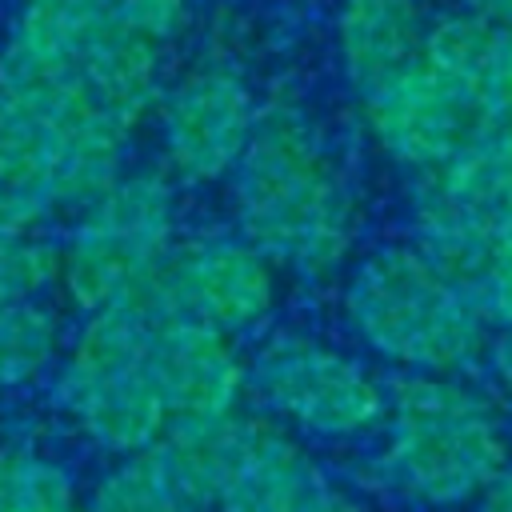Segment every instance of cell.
Returning <instances> with one entry per match:
<instances>
[{"label":"cell","mask_w":512,"mask_h":512,"mask_svg":"<svg viewBox=\"0 0 512 512\" xmlns=\"http://www.w3.org/2000/svg\"><path fill=\"white\" fill-rule=\"evenodd\" d=\"M296 512H368L364 504H356L352 496H344V492H336V488H328V484H312L308 488V496L300 500V508Z\"/></svg>","instance_id":"cell-21"},{"label":"cell","mask_w":512,"mask_h":512,"mask_svg":"<svg viewBox=\"0 0 512 512\" xmlns=\"http://www.w3.org/2000/svg\"><path fill=\"white\" fill-rule=\"evenodd\" d=\"M492 372L500 380V392H504V408H508V420H512V328H504L492 344Z\"/></svg>","instance_id":"cell-22"},{"label":"cell","mask_w":512,"mask_h":512,"mask_svg":"<svg viewBox=\"0 0 512 512\" xmlns=\"http://www.w3.org/2000/svg\"><path fill=\"white\" fill-rule=\"evenodd\" d=\"M384 416L388 448L380 468L388 484L412 500L460 504L508 468L492 404L440 372L396 380Z\"/></svg>","instance_id":"cell-3"},{"label":"cell","mask_w":512,"mask_h":512,"mask_svg":"<svg viewBox=\"0 0 512 512\" xmlns=\"http://www.w3.org/2000/svg\"><path fill=\"white\" fill-rule=\"evenodd\" d=\"M228 200L252 248L296 276H324L352 240V196L320 128L292 104L256 112L228 172Z\"/></svg>","instance_id":"cell-1"},{"label":"cell","mask_w":512,"mask_h":512,"mask_svg":"<svg viewBox=\"0 0 512 512\" xmlns=\"http://www.w3.org/2000/svg\"><path fill=\"white\" fill-rule=\"evenodd\" d=\"M316 484L304 452L272 424H264L248 460L224 488L212 512H296L308 488Z\"/></svg>","instance_id":"cell-13"},{"label":"cell","mask_w":512,"mask_h":512,"mask_svg":"<svg viewBox=\"0 0 512 512\" xmlns=\"http://www.w3.org/2000/svg\"><path fill=\"white\" fill-rule=\"evenodd\" d=\"M252 388L272 412L320 436H352L384 416V392L360 364L292 332L256 352Z\"/></svg>","instance_id":"cell-7"},{"label":"cell","mask_w":512,"mask_h":512,"mask_svg":"<svg viewBox=\"0 0 512 512\" xmlns=\"http://www.w3.org/2000/svg\"><path fill=\"white\" fill-rule=\"evenodd\" d=\"M344 308L368 348L416 372L452 376L488 348V320L416 248L368 256L348 284Z\"/></svg>","instance_id":"cell-4"},{"label":"cell","mask_w":512,"mask_h":512,"mask_svg":"<svg viewBox=\"0 0 512 512\" xmlns=\"http://www.w3.org/2000/svg\"><path fill=\"white\" fill-rule=\"evenodd\" d=\"M492 104H496V120L512 116V28H504V40H500L496 76H492Z\"/></svg>","instance_id":"cell-20"},{"label":"cell","mask_w":512,"mask_h":512,"mask_svg":"<svg viewBox=\"0 0 512 512\" xmlns=\"http://www.w3.org/2000/svg\"><path fill=\"white\" fill-rule=\"evenodd\" d=\"M144 364L164 400L168 424L232 412L244 388V368L228 336L180 316H168L156 328Z\"/></svg>","instance_id":"cell-10"},{"label":"cell","mask_w":512,"mask_h":512,"mask_svg":"<svg viewBox=\"0 0 512 512\" xmlns=\"http://www.w3.org/2000/svg\"><path fill=\"white\" fill-rule=\"evenodd\" d=\"M476 512H512V468H504L484 492H480V508Z\"/></svg>","instance_id":"cell-23"},{"label":"cell","mask_w":512,"mask_h":512,"mask_svg":"<svg viewBox=\"0 0 512 512\" xmlns=\"http://www.w3.org/2000/svg\"><path fill=\"white\" fill-rule=\"evenodd\" d=\"M56 356V316L32 300L0 304V388L28 384Z\"/></svg>","instance_id":"cell-15"},{"label":"cell","mask_w":512,"mask_h":512,"mask_svg":"<svg viewBox=\"0 0 512 512\" xmlns=\"http://www.w3.org/2000/svg\"><path fill=\"white\" fill-rule=\"evenodd\" d=\"M152 284L168 316L224 336L256 324L272 308V260L244 236H212L172 248Z\"/></svg>","instance_id":"cell-8"},{"label":"cell","mask_w":512,"mask_h":512,"mask_svg":"<svg viewBox=\"0 0 512 512\" xmlns=\"http://www.w3.org/2000/svg\"><path fill=\"white\" fill-rule=\"evenodd\" d=\"M88 512H200V508L184 492L160 440H152L148 448L128 452V460L100 480Z\"/></svg>","instance_id":"cell-14"},{"label":"cell","mask_w":512,"mask_h":512,"mask_svg":"<svg viewBox=\"0 0 512 512\" xmlns=\"http://www.w3.org/2000/svg\"><path fill=\"white\" fill-rule=\"evenodd\" d=\"M464 4L476 16H484V20L500 24V28H512V0H464Z\"/></svg>","instance_id":"cell-25"},{"label":"cell","mask_w":512,"mask_h":512,"mask_svg":"<svg viewBox=\"0 0 512 512\" xmlns=\"http://www.w3.org/2000/svg\"><path fill=\"white\" fill-rule=\"evenodd\" d=\"M468 304L484 320H496V324L512 328V228L496 232L484 264H480V276L468 288Z\"/></svg>","instance_id":"cell-18"},{"label":"cell","mask_w":512,"mask_h":512,"mask_svg":"<svg viewBox=\"0 0 512 512\" xmlns=\"http://www.w3.org/2000/svg\"><path fill=\"white\" fill-rule=\"evenodd\" d=\"M36 216H40L36 208H28L24 200H12V196L0 192V232H20V228H28Z\"/></svg>","instance_id":"cell-24"},{"label":"cell","mask_w":512,"mask_h":512,"mask_svg":"<svg viewBox=\"0 0 512 512\" xmlns=\"http://www.w3.org/2000/svg\"><path fill=\"white\" fill-rule=\"evenodd\" d=\"M104 4L124 28L148 36L152 44H160L168 32H176V24L184 16V0H104Z\"/></svg>","instance_id":"cell-19"},{"label":"cell","mask_w":512,"mask_h":512,"mask_svg":"<svg viewBox=\"0 0 512 512\" xmlns=\"http://www.w3.org/2000/svg\"><path fill=\"white\" fill-rule=\"evenodd\" d=\"M64 504H76V496L60 464L36 452L0 448V512H48Z\"/></svg>","instance_id":"cell-16"},{"label":"cell","mask_w":512,"mask_h":512,"mask_svg":"<svg viewBox=\"0 0 512 512\" xmlns=\"http://www.w3.org/2000/svg\"><path fill=\"white\" fill-rule=\"evenodd\" d=\"M256 124L248 84L228 68H196L184 76L160 112V136L176 176L204 184L232 172Z\"/></svg>","instance_id":"cell-9"},{"label":"cell","mask_w":512,"mask_h":512,"mask_svg":"<svg viewBox=\"0 0 512 512\" xmlns=\"http://www.w3.org/2000/svg\"><path fill=\"white\" fill-rule=\"evenodd\" d=\"M424 16L416 0H344L336 44L348 84L364 96L408 68L424 48Z\"/></svg>","instance_id":"cell-12"},{"label":"cell","mask_w":512,"mask_h":512,"mask_svg":"<svg viewBox=\"0 0 512 512\" xmlns=\"http://www.w3.org/2000/svg\"><path fill=\"white\" fill-rule=\"evenodd\" d=\"M360 104L380 148L416 172L440 168L496 120L492 84L424 48L408 68L364 92Z\"/></svg>","instance_id":"cell-6"},{"label":"cell","mask_w":512,"mask_h":512,"mask_svg":"<svg viewBox=\"0 0 512 512\" xmlns=\"http://www.w3.org/2000/svg\"><path fill=\"white\" fill-rule=\"evenodd\" d=\"M60 404L72 412L80 432L108 452H140L164 436L168 412L148 376V364L112 372H60Z\"/></svg>","instance_id":"cell-11"},{"label":"cell","mask_w":512,"mask_h":512,"mask_svg":"<svg viewBox=\"0 0 512 512\" xmlns=\"http://www.w3.org/2000/svg\"><path fill=\"white\" fill-rule=\"evenodd\" d=\"M60 252V280L68 296L96 312L140 292L172 252L176 196L156 172L116 176L92 204Z\"/></svg>","instance_id":"cell-5"},{"label":"cell","mask_w":512,"mask_h":512,"mask_svg":"<svg viewBox=\"0 0 512 512\" xmlns=\"http://www.w3.org/2000/svg\"><path fill=\"white\" fill-rule=\"evenodd\" d=\"M128 132L68 68L20 48L0 56V192L28 208L92 204L116 176Z\"/></svg>","instance_id":"cell-2"},{"label":"cell","mask_w":512,"mask_h":512,"mask_svg":"<svg viewBox=\"0 0 512 512\" xmlns=\"http://www.w3.org/2000/svg\"><path fill=\"white\" fill-rule=\"evenodd\" d=\"M60 276V248L20 232H0V304L32 300Z\"/></svg>","instance_id":"cell-17"},{"label":"cell","mask_w":512,"mask_h":512,"mask_svg":"<svg viewBox=\"0 0 512 512\" xmlns=\"http://www.w3.org/2000/svg\"><path fill=\"white\" fill-rule=\"evenodd\" d=\"M48 512H80L76 504H64V508H48Z\"/></svg>","instance_id":"cell-26"}]
</instances>
